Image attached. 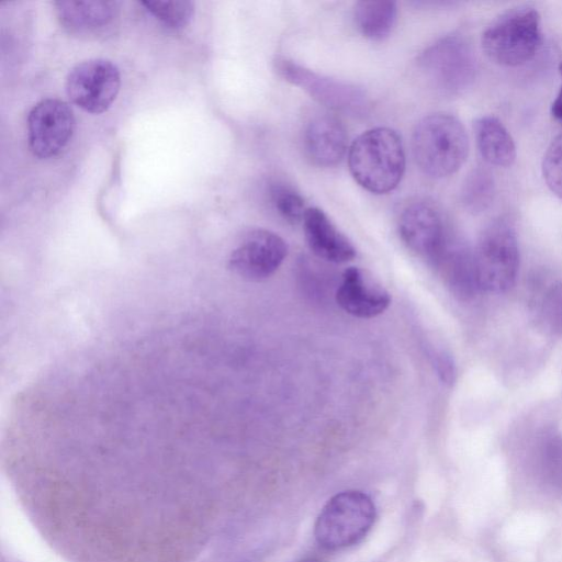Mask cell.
I'll list each match as a JSON object with an SVG mask.
<instances>
[{"mask_svg":"<svg viewBox=\"0 0 562 562\" xmlns=\"http://www.w3.org/2000/svg\"><path fill=\"white\" fill-rule=\"evenodd\" d=\"M405 162L403 140L390 127L363 132L348 150V166L353 179L375 194H385L397 187Z\"/></svg>","mask_w":562,"mask_h":562,"instance_id":"6da1fadb","label":"cell"},{"mask_svg":"<svg viewBox=\"0 0 562 562\" xmlns=\"http://www.w3.org/2000/svg\"><path fill=\"white\" fill-rule=\"evenodd\" d=\"M412 151L422 172L436 179L446 178L456 173L467 160L469 137L458 117L437 112L416 124Z\"/></svg>","mask_w":562,"mask_h":562,"instance_id":"7a4b0ae2","label":"cell"},{"mask_svg":"<svg viewBox=\"0 0 562 562\" xmlns=\"http://www.w3.org/2000/svg\"><path fill=\"white\" fill-rule=\"evenodd\" d=\"M542 43L540 15L529 5L509 9L482 34L486 56L501 66L514 67L531 60Z\"/></svg>","mask_w":562,"mask_h":562,"instance_id":"3957f363","label":"cell"},{"mask_svg":"<svg viewBox=\"0 0 562 562\" xmlns=\"http://www.w3.org/2000/svg\"><path fill=\"white\" fill-rule=\"evenodd\" d=\"M376 517L374 503L360 491L334 495L321 510L314 528L315 539L327 550H341L359 543Z\"/></svg>","mask_w":562,"mask_h":562,"instance_id":"277c9868","label":"cell"},{"mask_svg":"<svg viewBox=\"0 0 562 562\" xmlns=\"http://www.w3.org/2000/svg\"><path fill=\"white\" fill-rule=\"evenodd\" d=\"M417 65L437 92L453 97L463 93L477 75V59L470 42L459 34L446 35L419 55Z\"/></svg>","mask_w":562,"mask_h":562,"instance_id":"5b68a950","label":"cell"},{"mask_svg":"<svg viewBox=\"0 0 562 562\" xmlns=\"http://www.w3.org/2000/svg\"><path fill=\"white\" fill-rule=\"evenodd\" d=\"M474 258L481 290L502 293L515 284L519 248L510 218L498 217L484 228Z\"/></svg>","mask_w":562,"mask_h":562,"instance_id":"8992f818","label":"cell"},{"mask_svg":"<svg viewBox=\"0 0 562 562\" xmlns=\"http://www.w3.org/2000/svg\"><path fill=\"white\" fill-rule=\"evenodd\" d=\"M274 69L285 81L334 111L350 116H364L369 112L367 93L353 83L317 74L285 57L274 59Z\"/></svg>","mask_w":562,"mask_h":562,"instance_id":"52a82bcc","label":"cell"},{"mask_svg":"<svg viewBox=\"0 0 562 562\" xmlns=\"http://www.w3.org/2000/svg\"><path fill=\"white\" fill-rule=\"evenodd\" d=\"M120 87L119 68L103 58L77 64L68 72L65 83L69 100L91 114L105 112L115 101Z\"/></svg>","mask_w":562,"mask_h":562,"instance_id":"ba28073f","label":"cell"},{"mask_svg":"<svg viewBox=\"0 0 562 562\" xmlns=\"http://www.w3.org/2000/svg\"><path fill=\"white\" fill-rule=\"evenodd\" d=\"M75 125V115L68 103L55 98L38 101L27 115L31 153L40 159L57 156L70 142Z\"/></svg>","mask_w":562,"mask_h":562,"instance_id":"9c48e42d","label":"cell"},{"mask_svg":"<svg viewBox=\"0 0 562 562\" xmlns=\"http://www.w3.org/2000/svg\"><path fill=\"white\" fill-rule=\"evenodd\" d=\"M288 255V245L268 229H252L232 249L227 268L247 281H261L272 276Z\"/></svg>","mask_w":562,"mask_h":562,"instance_id":"30bf717a","label":"cell"},{"mask_svg":"<svg viewBox=\"0 0 562 562\" xmlns=\"http://www.w3.org/2000/svg\"><path fill=\"white\" fill-rule=\"evenodd\" d=\"M398 231L404 244L434 267L450 240L440 213L426 202H416L403 210Z\"/></svg>","mask_w":562,"mask_h":562,"instance_id":"8fae6325","label":"cell"},{"mask_svg":"<svg viewBox=\"0 0 562 562\" xmlns=\"http://www.w3.org/2000/svg\"><path fill=\"white\" fill-rule=\"evenodd\" d=\"M338 305L359 318H372L382 314L391 303L389 292L358 267L347 268L336 291Z\"/></svg>","mask_w":562,"mask_h":562,"instance_id":"7c38bea8","label":"cell"},{"mask_svg":"<svg viewBox=\"0 0 562 562\" xmlns=\"http://www.w3.org/2000/svg\"><path fill=\"white\" fill-rule=\"evenodd\" d=\"M302 223L310 249L321 259L344 263L356 257L353 245L321 209H306Z\"/></svg>","mask_w":562,"mask_h":562,"instance_id":"4fadbf2b","label":"cell"},{"mask_svg":"<svg viewBox=\"0 0 562 562\" xmlns=\"http://www.w3.org/2000/svg\"><path fill=\"white\" fill-rule=\"evenodd\" d=\"M348 136L342 123L331 115L313 119L304 132V147L317 166L333 167L345 156Z\"/></svg>","mask_w":562,"mask_h":562,"instance_id":"5bb4252c","label":"cell"},{"mask_svg":"<svg viewBox=\"0 0 562 562\" xmlns=\"http://www.w3.org/2000/svg\"><path fill=\"white\" fill-rule=\"evenodd\" d=\"M436 268L453 295L462 301L472 300L481 290L474 251L461 243L449 240Z\"/></svg>","mask_w":562,"mask_h":562,"instance_id":"9a60e30c","label":"cell"},{"mask_svg":"<svg viewBox=\"0 0 562 562\" xmlns=\"http://www.w3.org/2000/svg\"><path fill=\"white\" fill-rule=\"evenodd\" d=\"M55 12L60 25L70 34L89 35L103 31L116 15L112 1H56Z\"/></svg>","mask_w":562,"mask_h":562,"instance_id":"2e32d148","label":"cell"},{"mask_svg":"<svg viewBox=\"0 0 562 562\" xmlns=\"http://www.w3.org/2000/svg\"><path fill=\"white\" fill-rule=\"evenodd\" d=\"M476 146L490 165L509 167L516 159V145L507 128L495 116L479 117L473 125Z\"/></svg>","mask_w":562,"mask_h":562,"instance_id":"e0dca14e","label":"cell"},{"mask_svg":"<svg viewBox=\"0 0 562 562\" xmlns=\"http://www.w3.org/2000/svg\"><path fill=\"white\" fill-rule=\"evenodd\" d=\"M397 7L393 1L363 0L355 5L353 18L359 32L367 38L380 41L393 30Z\"/></svg>","mask_w":562,"mask_h":562,"instance_id":"ac0fdd59","label":"cell"},{"mask_svg":"<svg viewBox=\"0 0 562 562\" xmlns=\"http://www.w3.org/2000/svg\"><path fill=\"white\" fill-rule=\"evenodd\" d=\"M495 192L493 175L487 169L477 167L468 175L463 182L461 201L469 212L482 213L493 203Z\"/></svg>","mask_w":562,"mask_h":562,"instance_id":"d6986e66","label":"cell"},{"mask_svg":"<svg viewBox=\"0 0 562 562\" xmlns=\"http://www.w3.org/2000/svg\"><path fill=\"white\" fill-rule=\"evenodd\" d=\"M140 5L157 21L173 31L184 29L194 14V3L189 0L142 1Z\"/></svg>","mask_w":562,"mask_h":562,"instance_id":"ffe728a7","label":"cell"},{"mask_svg":"<svg viewBox=\"0 0 562 562\" xmlns=\"http://www.w3.org/2000/svg\"><path fill=\"white\" fill-rule=\"evenodd\" d=\"M270 198L277 212L289 223L303 221L306 207L303 196L292 187L274 183L270 188Z\"/></svg>","mask_w":562,"mask_h":562,"instance_id":"44dd1931","label":"cell"},{"mask_svg":"<svg viewBox=\"0 0 562 562\" xmlns=\"http://www.w3.org/2000/svg\"><path fill=\"white\" fill-rule=\"evenodd\" d=\"M541 471L544 480L557 488H562V437L547 438L541 448Z\"/></svg>","mask_w":562,"mask_h":562,"instance_id":"7402d4cb","label":"cell"},{"mask_svg":"<svg viewBox=\"0 0 562 562\" xmlns=\"http://www.w3.org/2000/svg\"><path fill=\"white\" fill-rule=\"evenodd\" d=\"M542 175L549 189L562 199V133L552 139L544 153Z\"/></svg>","mask_w":562,"mask_h":562,"instance_id":"603a6c76","label":"cell"},{"mask_svg":"<svg viewBox=\"0 0 562 562\" xmlns=\"http://www.w3.org/2000/svg\"><path fill=\"white\" fill-rule=\"evenodd\" d=\"M543 325L553 333H562V282L552 286L540 307Z\"/></svg>","mask_w":562,"mask_h":562,"instance_id":"cb8c5ba5","label":"cell"},{"mask_svg":"<svg viewBox=\"0 0 562 562\" xmlns=\"http://www.w3.org/2000/svg\"><path fill=\"white\" fill-rule=\"evenodd\" d=\"M432 364L446 384H451L456 378L454 363L451 357L445 350L431 351Z\"/></svg>","mask_w":562,"mask_h":562,"instance_id":"d4e9b609","label":"cell"},{"mask_svg":"<svg viewBox=\"0 0 562 562\" xmlns=\"http://www.w3.org/2000/svg\"><path fill=\"white\" fill-rule=\"evenodd\" d=\"M559 71H560V76H561V85H560L559 92H558L554 101L552 102L551 114L558 122H560L562 124V61L559 65Z\"/></svg>","mask_w":562,"mask_h":562,"instance_id":"484cf974","label":"cell"},{"mask_svg":"<svg viewBox=\"0 0 562 562\" xmlns=\"http://www.w3.org/2000/svg\"><path fill=\"white\" fill-rule=\"evenodd\" d=\"M299 562H319V561L316 560V559H304V560H301Z\"/></svg>","mask_w":562,"mask_h":562,"instance_id":"4316f807","label":"cell"}]
</instances>
